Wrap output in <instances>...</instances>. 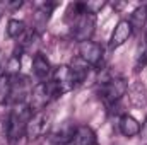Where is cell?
Returning <instances> with one entry per match:
<instances>
[{
    "instance_id": "cell-9",
    "label": "cell",
    "mask_w": 147,
    "mask_h": 145,
    "mask_svg": "<svg viewBox=\"0 0 147 145\" xmlns=\"http://www.w3.org/2000/svg\"><path fill=\"white\" fill-rule=\"evenodd\" d=\"M132 33H134V29H132L128 19L118 21V24L115 26V29H113V33H111L110 48H118V46H121L123 43H127L128 38L132 36Z\"/></svg>"
},
{
    "instance_id": "cell-4",
    "label": "cell",
    "mask_w": 147,
    "mask_h": 145,
    "mask_svg": "<svg viewBox=\"0 0 147 145\" xmlns=\"http://www.w3.org/2000/svg\"><path fill=\"white\" fill-rule=\"evenodd\" d=\"M127 91H128V84L123 77H110L101 82L98 94H99V99L108 108V106L120 103L121 97L127 94Z\"/></svg>"
},
{
    "instance_id": "cell-11",
    "label": "cell",
    "mask_w": 147,
    "mask_h": 145,
    "mask_svg": "<svg viewBox=\"0 0 147 145\" xmlns=\"http://www.w3.org/2000/svg\"><path fill=\"white\" fill-rule=\"evenodd\" d=\"M96 133L91 126L87 125H82V126H77L75 132H74L70 142L65 145H96Z\"/></svg>"
},
{
    "instance_id": "cell-14",
    "label": "cell",
    "mask_w": 147,
    "mask_h": 145,
    "mask_svg": "<svg viewBox=\"0 0 147 145\" xmlns=\"http://www.w3.org/2000/svg\"><path fill=\"white\" fill-rule=\"evenodd\" d=\"M75 128L77 126H74L70 125L69 121H65L63 125H62V128H58L57 132H55V135H53V142L55 145H65L70 142V138H72L74 132H75Z\"/></svg>"
},
{
    "instance_id": "cell-15",
    "label": "cell",
    "mask_w": 147,
    "mask_h": 145,
    "mask_svg": "<svg viewBox=\"0 0 147 145\" xmlns=\"http://www.w3.org/2000/svg\"><path fill=\"white\" fill-rule=\"evenodd\" d=\"M128 22H130V26H132L134 31H140V29L146 26V22H147V5H140V7H137V9L132 12Z\"/></svg>"
},
{
    "instance_id": "cell-7",
    "label": "cell",
    "mask_w": 147,
    "mask_h": 145,
    "mask_svg": "<svg viewBox=\"0 0 147 145\" xmlns=\"http://www.w3.org/2000/svg\"><path fill=\"white\" fill-rule=\"evenodd\" d=\"M50 80L53 82V85L57 87V91H58L60 96L70 92L74 87H77V84H75V80H74L72 70H70L69 65H60V67H57V68L53 70V75H51Z\"/></svg>"
},
{
    "instance_id": "cell-22",
    "label": "cell",
    "mask_w": 147,
    "mask_h": 145,
    "mask_svg": "<svg viewBox=\"0 0 147 145\" xmlns=\"http://www.w3.org/2000/svg\"><path fill=\"white\" fill-rule=\"evenodd\" d=\"M96 145H98V144H96Z\"/></svg>"
},
{
    "instance_id": "cell-8",
    "label": "cell",
    "mask_w": 147,
    "mask_h": 145,
    "mask_svg": "<svg viewBox=\"0 0 147 145\" xmlns=\"http://www.w3.org/2000/svg\"><path fill=\"white\" fill-rule=\"evenodd\" d=\"M48 128H50V116L45 111L33 113V116L28 123V128H26V137L29 140H36L48 132Z\"/></svg>"
},
{
    "instance_id": "cell-17",
    "label": "cell",
    "mask_w": 147,
    "mask_h": 145,
    "mask_svg": "<svg viewBox=\"0 0 147 145\" xmlns=\"http://www.w3.org/2000/svg\"><path fill=\"white\" fill-rule=\"evenodd\" d=\"M26 33V22L19 19H10L7 22V36L12 39H21Z\"/></svg>"
},
{
    "instance_id": "cell-13",
    "label": "cell",
    "mask_w": 147,
    "mask_h": 145,
    "mask_svg": "<svg viewBox=\"0 0 147 145\" xmlns=\"http://www.w3.org/2000/svg\"><path fill=\"white\" fill-rule=\"evenodd\" d=\"M127 92H128L130 103H132L134 106L140 108V106H146L147 104V89H146V85H144L142 82H135V84H132V85L128 87Z\"/></svg>"
},
{
    "instance_id": "cell-21",
    "label": "cell",
    "mask_w": 147,
    "mask_h": 145,
    "mask_svg": "<svg viewBox=\"0 0 147 145\" xmlns=\"http://www.w3.org/2000/svg\"><path fill=\"white\" fill-rule=\"evenodd\" d=\"M144 44L147 46V29H146V41H144Z\"/></svg>"
},
{
    "instance_id": "cell-20",
    "label": "cell",
    "mask_w": 147,
    "mask_h": 145,
    "mask_svg": "<svg viewBox=\"0 0 147 145\" xmlns=\"http://www.w3.org/2000/svg\"><path fill=\"white\" fill-rule=\"evenodd\" d=\"M3 75H5V70H3L2 65H0V82H2V79H3Z\"/></svg>"
},
{
    "instance_id": "cell-16",
    "label": "cell",
    "mask_w": 147,
    "mask_h": 145,
    "mask_svg": "<svg viewBox=\"0 0 147 145\" xmlns=\"http://www.w3.org/2000/svg\"><path fill=\"white\" fill-rule=\"evenodd\" d=\"M69 67H70V70H72V75H74L75 84H77V85H79V84H82V82L86 80L87 73H89V65H87V63H84L80 58H77V60H74L72 65H69Z\"/></svg>"
},
{
    "instance_id": "cell-10",
    "label": "cell",
    "mask_w": 147,
    "mask_h": 145,
    "mask_svg": "<svg viewBox=\"0 0 147 145\" xmlns=\"http://www.w3.org/2000/svg\"><path fill=\"white\" fill-rule=\"evenodd\" d=\"M33 73L36 75V79L39 82H46L51 79L53 75V68L50 60L43 55V53H36L33 56Z\"/></svg>"
},
{
    "instance_id": "cell-5",
    "label": "cell",
    "mask_w": 147,
    "mask_h": 145,
    "mask_svg": "<svg viewBox=\"0 0 147 145\" xmlns=\"http://www.w3.org/2000/svg\"><path fill=\"white\" fill-rule=\"evenodd\" d=\"M60 94L57 91V87L53 85L51 80H46V82H39L38 85L33 87L31 91V96H29V108L33 109V113H39V111H45L46 106L58 99Z\"/></svg>"
},
{
    "instance_id": "cell-1",
    "label": "cell",
    "mask_w": 147,
    "mask_h": 145,
    "mask_svg": "<svg viewBox=\"0 0 147 145\" xmlns=\"http://www.w3.org/2000/svg\"><path fill=\"white\" fill-rule=\"evenodd\" d=\"M67 21H70V33L79 43L91 41L96 29V15L86 10L84 2H74L67 9Z\"/></svg>"
},
{
    "instance_id": "cell-6",
    "label": "cell",
    "mask_w": 147,
    "mask_h": 145,
    "mask_svg": "<svg viewBox=\"0 0 147 145\" xmlns=\"http://www.w3.org/2000/svg\"><path fill=\"white\" fill-rule=\"evenodd\" d=\"M79 58L87 63L89 67H94V68H99L103 65V58H105V51L101 48V44L94 43V41H86V43H80L79 46Z\"/></svg>"
},
{
    "instance_id": "cell-18",
    "label": "cell",
    "mask_w": 147,
    "mask_h": 145,
    "mask_svg": "<svg viewBox=\"0 0 147 145\" xmlns=\"http://www.w3.org/2000/svg\"><path fill=\"white\" fill-rule=\"evenodd\" d=\"M147 65V46L146 44H142L140 48H139V51H137V55H135V72H140L144 67Z\"/></svg>"
},
{
    "instance_id": "cell-19",
    "label": "cell",
    "mask_w": 147,
    "mask_h": 145,
    "mask_svg": "<svg viewBox=\"0 0 147 145\" xmlns=\"http://www.w3.org/2000/svg\"><path fill=\"white\" fill-rule=\"evenodd\" d=\"M140 133H142L144 138H147V118H146V121H144V125L140 126Z\"/></svg>"
},
{
    "instance_id": "cell-12",
    "label": "cell",
    "mask_w": 147,
    "mask_h": 145,
    "mask_svg": "<svg viewBox=\"0 0 147 145\" xmlns=\"http://www.w3.org/2000/svg\"><path fill=\"white\" fill-rule=\"evenodd\" d=\"M118 130H120L121 135H125V137L130 138V137H135V135L140 133V123L134 116L123 113L120 116V119H118Z\"/></svg>"
},
{
    "instance_id": "cell-3",
    "label": "cell",
    "mask_w": 147,
    "mask_h": 145,
    "mask_svg": "<svg viewBox=\"0 0 147 145\" xmlns=\"http://www.w3.org/2000/svg\"><path fill=\"white\" fill-rule=\"evenodd\" d=\"M31 84H29V79L24 77V75H12V77H7V89H5V99L3 103L7 104H21L24 103L29 96H31Z\"/></svg>"
},
{
    "instance_id": "cell-2",
    "label": "cell",
    "mask_w": 147,
    "mask_h": 145,
    "mask_svg": "<svg viewBox=\"0 0 147 145\" xmlns=\"http://www.w3.org/2000/svg\"><path fill=\"white\" fill-rule=\"evenodd\" d=\"M31 116H33V109L29 108V104L21 103L14 106L5 123V135L9 142H17L26 135V128Z\"/></svg>"
}]
</instances>
